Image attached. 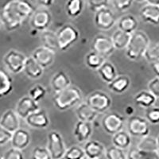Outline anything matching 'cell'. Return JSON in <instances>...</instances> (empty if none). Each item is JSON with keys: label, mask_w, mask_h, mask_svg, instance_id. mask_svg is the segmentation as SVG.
<instances>
[{"label": "cell", "mask_w": 159, "mask_h": 159, "mask_svg": "<svg viewBox=\"0 0 159 159\" xmlns=\"http://www.w3.org/2000/svg\"><path fill=\"white\" fill-rule=\"evenodd\" d=\"M85 157L84 151L82 147L78 146H72L67 149L64 159H83Z\"/></svg>", "instance_id": "d590c367"}, {"label": "cell", "mask_w": 159, "mask_h": 159, "mask_svg": "<svg viewBox=\"0 0 159 159\" xmlns=\"http://www.w3.org/2000/svg\"><path fill=\"white\" fill-rule=\"evenodd\" d=\"M130 85V79L128 76L120 75L116 76L114 80L108 84V88L111 91L117 94H122L128 89Z\"/></svg>", "instance_id": "d4e9b609"}, {"label": "cell", "mask_w": 159, "mask_h": 159, "mask_svg": "<svg viewBox=\"0 0 159 159\" xmlns=\"http://www.w3.org/2000/svg\"><path fill=\"white\" fill-rule=\"evenodd\" d=\"M32 159H52L47 148L42 147H37L32 151Z\"/></svg>", "instance_id": "b9f144b4"}, {"label": "cell", "mask_w": 159, "mask_h": 159, "mask_svg": "<svg viewBox=\"0 0 159 159\" xmlns=\"http://www.w3.org/2000/svg\"><path fill=\"white\" fill-rule=\"evenodd\" d=\"M32 57L35 61L43 69L49 67L55 61V52L49 49L41 46L35 49L32 53Z\"/></svg>", "instance_id": "5bb4252c"}, {"label": "cell", "mask_w": 159, "mask_h": 159, "mask_svg": "<svg viewBox=\"0 0 159 159\" xmlns=\"http://www.w3.org/2000/svg\"><path fill=\"white\" fill-rule=\"evenodd\" d=\"M146 117L149 123L158 124L159 123V107H151L147 109L146 112Z\"/></svg>", "instance_id": "60d3db41"}, {"label": "cell", "mask_w": 159, "mask_h": 159, "mask_svg": "<svg viewBox=\"0 0 159 159\" xmlns=\"http://www.w3.org/2000/svg\"><path fill=\"white\" fill-rule=\"evenodd\" d=\"M105 61H106L104 57L93 51L89 52L85 57V63L88 67L95 70H97Z\"/></svg>", "instance_id": "836d02e7"}, {"label": "cell", "mask_w": 159, "mask_h": 159, "mask_svg": "<svg viewBox=\"0 0 159 159\" xmlns=\"http://www.w3.org/2000/svg\"><path fill=\"white\" fill-rule=\"evenodd\" d=\"M26 58L27 57L19 51L11 49L4 56L3 63L10 72L18 74L23 71Z\"/></svg>", "instance_id": "52a82bcc"}, {"label": "cell", "mask_w": 159, "mask_h": 159, "mask_svg": "<svg viewBox=\"0 0 159 159\" xmlns=\"http://www.w3.org/2000/svg\"><path fill=\"white\" fill-rule=\"evenodd\" d=\"M85 103L99 114L109 110L111 107L112 99L107 93L102 91H96L89 95Z\"/></svg>", "instance_id": "5b68a950"}, {"label": "cell", "mask_w": 159, "mask_h": 159, "mask_svg": "<svg viewBox=\"0 0 159 159\" xmlns=\"http://www.w3.org/2000/svg\"><path fill=\"white\" fill-rule=\"evenodd\" d=\"M133 4V1L130 0H113L110 1V5H111L116 11L119 12H123L130 8Z\"/></svg>", "instance_id": "ab89813d"}, {"label": "cell", "mask_w": 159, "mask_h": 159, "mask_svg": "<svg viewBox=\"0 0 159 159\" xmlns=\"http://www.w3.org/2000/svg\"><path fill=\"white\" fill-rule=\"evenodd\" d=\"M136 148L140 151L147 152V153L158 151L156 138L150 135L142 138Z\"/></svg>", "instance_id": "1f68e13d"}, {"label": "cell", "mask_w": 159, "mask_h": 159, "mask_svg": "<svg viewBox=\"0 0 159 159\" xmlns=\"http://www.w3.org/2000/svg\"><path fill=\"white\" fill-rule=\"evenodd\" d=\"M83 159H88V158H87V157H84V158H83Z\"/></svg>", "instance_id": "9f6ffc18"}, {"label": "cell", "mask_w": 159, "mask_h": 159, "mask_svg": "<svg viewBox=\"0 0 159 159\" xmlns=\"http://www.w3.org/2000/svg\"><path fill=\"white\" fill-rule=\"evenodd\" d=\"M13 91V80L9 72L0 69V98L7 96Z\"/></svg>", "instance_id": "4316f807"}, {"label": "cell", "mask_w": 159, "mask_h": 159, "mask_svg": "<svg viewBox=\"0 0 159 159\" xmlns=\"http://www.w3.org/2000/svg\"><path fill=\"white\" fill-rule=\"evenodd\" d=\"M97 72L101 79L107 84H110L118 76L117 70L115 65L108 61H105L97 69Z\"/></svg>", "instance_id": "484cf974"}, {"label": "cell", "mask_w": 159, "mask_h": 159, "mask_svg": "<svg viewBox=\"0 0 159 159\" xmlns=\"http://www.w3.org/2000/svg\"><path fill=\"white\" fill-rule=\"evenodd\" d=\"M156 140H157V149H158V151H159V134H158V136H157V139H156Z\"/></svg>", "instance_id": "f5cc1de1"}, {"label": "cell", "mask_w": 159, "mask_h": 159, "mask_svg": "<svg viewBox=\"0 0 159 159\" xmlns=\"http://www.w3.org/2000/svg\"><path fill=\"white\" fill-rule=\"evenodd\" d=\"M93 132V127L91 123L78 121L73 130V134L78 143H86L89 140Z\"/></svg>", "instance_id": "ffe728a7"}, {"label": "cell", "mask_w": 159, "mask_h": 159, "mask_svg": "<svg viewBox=\"0 0 159 159\" xmlns=\"http://www.w3.org/2000/svg\"><path fill=\"white\" fill-rule=\"evenodd\" d=\"M1 25H2V22H1V18H0V27H1Z\"/></svg>", "instance_id": "db71d44e"}, {"label": "cell", "mask_w": 159, "mask_h": 159, "mask_svg": "<svg viewBox=\"0 0 159 159\" xmlns=\"http://www.w3.org/2000/svg\"><path fill=\"white\" fill-rule=\"evenodd\" d=\"M144 57L150 63L159 61V42L153 46L150 45V47L145 53Z\"/></svg>", "instance_id": "74e56055"}, {"label": "cell", "mask_w": 159, "mask_h": 159, "mask_svg": "<svg viewBox=\"0 0 159 159\" xmlns=\"http://www.w3.org/2000/svg\"><path fill=\"white\" fill-rule=\"evenodd\" d=\"M47 150L52 159H62L67 148L61 134L56 130H52L48 134Z\"/></svg>", "instance_id": "8992f818"}, {"label": "cell", "mask_w": 159, "mask_h": 159, "mask_svg": "<svg viewBox=\"0 0 159 159\" xmlns=\"http://www.w3.org/2000/svg\"><path fill=\"white\" fill-rule=\"evenodd\" d=\"M142 159H159V152H143Z\"/></svg>", "instance_id": "7dc6e473"}, {"label": "cell", "mask_w": 159, "mask_h": 159, "mask_svg": "<svg viewBox=\"0 0 159 159\" xmlns=\"http://www.w3.org/2000/svg\"><path fill=\"white\" fill-rule=\"evenodd\" d=\"M46 92H47V90L44 86L41 84H36L30 89L29 96L33 100L38 103L40 100L45 98Z\"/></svg>", "instance_id": "e575fe53"}, {"label": "cell", "mask_w": 159, "mask_h": 159, "mask_svg": "<svg viewBox=\"0 0 159 159\" xmlns=\"http://www.w3.org/2000/svg\"><path fill=\"white\" fill-rule=\"evenodd\" d=\"M150 41L147 34L142 30H136L130 35V39L126 49V55L131 61H138L143 57L150 47Z\"/></svg>", "instance_id": "7a4b0ae2"}, {"label": "cell", "mask_w": 159, "mask_h": 159, "mask_svg": "<svg viewBox=\"0 0 159 159\" xmlns=\"http://www.w3.org/2000/svg\"><path fill=\"white\" fill-rule=\"evenodd\" d=\"M143 152L138 150L137 148H131L127 154V159H142Z\"/></svg>", "instance_id": "bcb514c9"}, {"label": "cell", "mask_w": 159, "mask_h": 159, "mask_svg": "<svg viewBox=\"0 0 159 159\" xmlns=\"http://www.w3.org/2000/svg\"><path fill=\"white\" fill-rule=\"evenodd\" d=\"M130 35L128 34L123 32V31L116 30V32L112 34L111 39L112 43L116 49H127V45H128L130 39Z\"/></svg>", "instance_id": "4dcf8cb0"}, {"label": "cell", "mask_w": 159, "mask_h": 159, "mask_svg": "<svg viewBox=\"0 0 159 159\" xmlns=\"http://www.w3.org/2000/svg\"><path fill=\"white\" fill-rule=\"evenodd\" d=\"M125 119L122 115L111 112L105 115L102 119V127L106 133L114 135L115 134L123 130Z\"/></svg>", "instance_id": "30bf717a"}, {"label": "cell", "mask_w": 159, "mask_h": 159, "mask_svg": "<svg viewBox=\"0 0 159 159\" xmlns=\"http://www.w3.org/2000/svg\"><path fill=\"white\" fill-rule=\"evenodd\" d=\"M52 21V15L50 11L46 8H38L35 10L30 17V25L36 30H46Z\"/></svg>", "instance_id": "7c38bea8"}, {"label": "cell", "mask_w": 159, "mask_h": 159, "mask_svg": "<svg viewBox=\"0 0 159 159\" xmlns=\"http://www.w3.org/2000/svg\"><path fill=\"white\" fill-rule=\"evenodd\" d=\"M0 159H3L2 158V156H0Z\"/></svg>", "instance_id": "11a10c76"}, {"label": "cell", "mask_w": 159, "mask_h": 159, "mask_svg": "<svg viewBox=\"0 0 159 159\" xmlns=\"http://www.w3.org/2000/svg\"><path fill=\"white\" fill-rule=\"evenodd\" d=\"M92 51L106 58L114 52L115 47L110 37L104 34H98L92 43Z\"/></svg>", "instance_id": "8fae6325"}, {"label": "cell", "mask_w": 159, "mask_h": 159, "mask_svg": "<svg viewBox=\"0 0 159 159\" xmlns=\"http://www.w3.org/2000/svg\"><path fill=\"white\" fill-rule=\"evenodd\" d=\"M76 115L78 120L85 123H91L94 121L98 116V113L92 110L86 103H82L76 107Z\"/></svg>", "instance_id": "cb8c5ba5"}, {"label": "cell", "mask_w": 159, "mask_h": 159, "mask_svg": "<svg viewBox=\"0 0 159 159\" xmlns=\"http://www.w3.org/2000/svg\"><path fill=\"white\" fill-rule=\"evenodd\" d=\"M117 23L116 13L110 7H105L95 13V24L102 30H109Z\"/></svg>", "instance_id": "9c48e42d"}, {"label": "cell", "mask_w": 159, "mask_h": 159, "mask_svg": "<svg viewBox=\"0 0 159 159\" xmlns=\"http://www.w3.org/2000/svg\"><path fill=\"white\" fill-rule=\"evenodd\" d=\"M139 15L143 22L152 25H159V7L147 4L139 11Z\"/></svg>", "instance_id": "d6986e66"}, {"label": "cell", "mask_w": 159, "mask_h": 159, "mask_svg": "<svg viewBox=\"0 0 159 159\" xmlns=\"http://www.w3.org/2000/svg\"><path fill=\"white\" fill-rule=\"evenodd\" d=\"M147 4H150L153 6H157L159 7V0H149L147 2Z\"/></svg>", "instance_id": "816d5d0a"}, {"label": "cell", "mask_w": 159, "mask_h": 159, "mask_svg": "<svg viewBox=\"0 0 159 159\" xmlns=\"http://www.w3.org/2000/svg\"><path fill=\"white\" fill-rule=\"evenodd\" d=\"M3 159H25L22 150L15 148H10L4 153L2 156Z\"/></svg>", "instance_id": "7bdbcfd3"}, {"label": "cell", "mask_w": 159, "mask_h": 159, "mask_svg": "<svg viewBox=\"0 0 159 159\" xmlns=\"http://www.w3.org/2000/svg\"><path fill=\"white\" fill-rule=\"evenodd\" d=\"M34 7L25 0H11L4 5L0 18L8 32L15 31L34 12Z\"/></svg>", "instance_id": "6da1fadb"}, {"label": "cell", "mask_w": 159, "mask_h": 159, "mask_svg": "<svg viewBox=\"0 0 159 159\" xmlns=\"http://www.w3.org/2000/svg\"><path fill=\"white\" fill-rule=\"evenodd\" d=\"M117 25L119 28L118 30L128 34H132L137 30L139 22L134 16L131 15H127L117 20Z\"/></svg>", "instance_id": "7402d4cb"}, {"label": "cell", "mask_w": 159, "mask_h": 159, "mask_svg": "<svg viewBox=\"0 0 159 159\" xmlns=\"http://www.w3.org/2000/svg\"><path fill=\"white\" fill-rule=\"evenodd\" d=\"M127 132L130 136L146 137L150 134V123L147 119L138 116H131L127 119Z\"/></svg>", "instance_id": "ba28073f"}, {"label": "cell", "mask_w": 159, "mask_h": 159, "mask_svg": "<svg viewBox=\"0 0 159 159\" xmlns=\"http://www.w3.org/2000/svg\"><path fill=\"white\" fill-rule=\"evenodd\" d=\"M50 84L54 93H58L70 86L71 80L64 71H59L53 75Z\"/></svg>", "instance_id": "44dd1931"}, {"label": "cell", "mask_w": 159, "mask_h": 159, "mask_svg": "<svg viewBox=\"0 0 159 159\" xmlns=\"http://www.w3.org/2000/svg\"><path fill=\"white\" fill-rule=\"evenodd\" d=\"M41 42L42 43V46L50 50L55 51L58 49V42L57 38L56 33L51 30H46L42 32L41 34Z\"/></svg>", "instance_id": "f546056e"}, {"label": "cell", "mask_w": 159, "mask_h": 159, "mask_svg": "<svg viewBox=\"0 0 159 159\" xmlns=\"http://www.w3.org/2000/svg\"><path fill=\"white\" fill-rule=\"evenodd\" d=\"M125 112H126L127 115L131 116L132 114H133V112H134V109H133L132 107H130V106H128V107H127V108L125 109Z\"/></svg>", "instance_id": "f907efd6"}, {"label": "cell", "mask_w": 159, "mask_h": 159, "mask_svg": "<svg viewBox=\"0 0 159 159\" xmlns=\"http://www.w3.org/2000/svg\"><path fill=\"white\" fill-rule=\"evenodd\" d=\"M25 123L32 128L45 129L49 125V118L45 111L39 109L25 118Z\"/></svg>", "instance_id": "9a60e30c"}, {"label": "cell", "mask_w": 159, "mask_h": 159, "mask_svg": "<svg viewBox=\"0 0 159 159\" xmlns=\"http://www.w3.org/2000/svg\"><path fill=\"white\" fill-rule=\"evenodd\" d=\"M112 143L113 146L121 150H126L130 147L131 145V136L127 131L120 130L115 134L112 137Z\"/></svg>", "instance_id": "f1b7e54d"}, {"label": "cell", "mask_w": 159, "mask_h": 159, "mask_svg": "<svg viewBox=\"0 0 159 159\" xmlns=\"http://www.w3.org/2000/svg\"><path fill=\"white\" fill-rule=\"evenodd\" d=\"M12 136V133L9 132L0 126V146H3L10 143Z\"/></svg>", "instance_id": "f6af8a7d"}, {"label": "cell", "mask_w": 159, "mask_h": 159, "mask_svg": "<svg viewBox=\"0 0 159 159\" xmlns=\"http://www.w3.org/2000/svg\"><path fill=\"white\" fill-rule=\"evenodd\" d=\"M84 7L81 0H69L65 3V11L71 18H77L80 15Z\"/></svg>", "instance_id": "d6a6232c"}, {"label": "cell", "mask_w": 159, "mask_h": 159, "mask_svg": "<svg viewBox=\"0 0 159 159\" xmlns=\"http://www.w3.org/2000/svg\"><path fill=\"white\" fill-rule=\"evenodd\" d=\"M87 3L89 5V9L92 12L96 13L103 8L109 7L110 1H107V0H90V1H88Z\"/></svg>", "instance_id": "f35d334b"}, {"label": "cell", "mask_w": 159, "mask_h": 159, "mask_svg": "<svg viewBox=\"0 0 159 159\" xmlns=\"http://www.w3.org/2000/svg\"><path fill=\"white\" fill-rule=\"evenodd\" d=\"M156 99L148 91H142L135 95L134 101L136 104L143 108H150L153 107L155 103Z\"/></svg>", "instance_id": "83f0119b"}, {"label": "cell", "mask_w": 159, "mask_h": 159, "mask_svg": "<svg viewBox=\"0 0 159 159\" xmlns=\"http://www.w3.org/2000/svg\"><path fill=\"white\" fill-rule=\"evenodd\" d=\"M0 126L12 134L18 130L20 128V120L15 111L12 109L6 111L0 118Z\"/></svg>", "instance_id": "2e32d148"}, {"label": "cell", "mask_w": 159, "mask_h": 159, "mask_svg": "<svg viewBox=\"0 0 159 159\" xmlns=\"http://www.w3.org/2000/svg\"><path fill=\"white\" fill-rule=\"evenodd\" d=\"M148 90L156 99H159V77H155L149 81Z\"/></svg>", "instance_id": "ee69618b"}, {"label": "cell", "mask_w": 159, "mask_h": 159, "mask_svg": "<svg viewBox=\"0 0 159 159\" xmlns=\"http://www.w3.org/2000/svg\"><path fill=\"white\" fill-rule=\"evenodd\" d=\"M30 143V134L25 129L19 128L12 134L11 144L12 148L22 150L25 149Z\"/></svg>", "instance_id": "e0dca14e"}, {"label": "cell", "mask_w": 159, "mask_h": 159, "mask_svg": "<svg viewBox=\"0 0 159 159\" xmlns=\"http://www.w3.org/2000/svg\"><path fill=\"white\" fill-rule=\"evenodd\" d=\"M151 68L153 69V72H154V74L157 76V77H159V61L151 63Z\"/></svg>", "instance_id": "681fc988"}, {"label": "cell", "mask_w": 159, "mask_h": 159, "mask_svg": "<svg viewBox=\"0 0 159 159\" xmlns=\"http://www.w3.org/2000/svg\"><path fill=\"white\" fill-rule=\"evenodd\" d=\"M38 4L41 6H42L43 8H46L51 7L52 4L54 3V1H52V0H44V1H38Z\"/></svg>", "instance_id": "c3c4849f"}, {"label": "cell", "mask_w": 159, "mask_h": 159, "mask_svg": "<svg viewBox=\"0 0 159 159\" xmlns=\"http://www.w3.org/2000/svg\"><path fill=\"white\" fill-rule=\"evenodd\" d=\"M58 42V49L67 50L71 45L79 39L80 33L75 26L71 24H65L56 33Z\"/></svg>", "instance_id": "277c9868"}, {"label": "cell", "mask_w": 159, "mask_h": 159, "mask_svg": "<svg viewBox=\"0 0 159 159\" xmlns=\"http://www.w3.org/2000/svg\"><path fill=\"white\" fill-rule=\"evenodd\" d=\"M53 104L60 111L72 108L82 100V92L76 86H69L61 92L55 93Z\"/></svg>", "instance_id": "3957f363"}, {"label": "cell", "mask_w": 159, "mask_h": 159, "mask_svg": "<svg viewBox=\"0 0 159 159\" xmlns=\"http://www.w3.org/2000/svg\"><path fill=\"white\" fill-rule=\"evenodd\" d=\"M40 109L38 103L33 100L29 96H25L19 99L15 107V112L18 117L25 119V118Z\"/></svg>", "instance_id": "4fadbf2b"}, {"label": "cell", "mask_w": 159, "mask_h": 159, "mask_svg": "<svg viewBox=\"0 0 159 159\" xmlns=\"http://www.w3.org/2000/svg\"><path fill=\"white\" fill-rule=\"evenodd\" d=\"M23 72L30 79L37 80L39 79L43 75L44 69L35 61L32 57H30L26 58Z\"/></svg>", "instance_id": "603a6c76"}, {"label": "cell", "mask_w": 159, "mask_h": 159, "mask_svg": "<svg viewBox=\"0 0 159 159\" xmlns=\"http://www.w3.org/2000/svg\"><path fill=\"white\" fill-rule=\"evenodd\" d=\"M105 156L107 159H127V154L123 150L111 146L105 150Z\"/></svg>", "instance_id": "8d00e7d4"}, {"label": "cell", "mask_w": 159, "mask_h": 159, "mask_svg": "<svg viewBox=\"0 0 159 159\" xmlns=\"http://www.w3.org/2000/svg\"><path fill=\"white\" fill-rule=\"evenodd\" d=\"M85 157L88 159H99L105 154L104 146L96 140H89L83 147Z\"/></svg>", "instance_id": "ac0fdd59"}]
</instances>
